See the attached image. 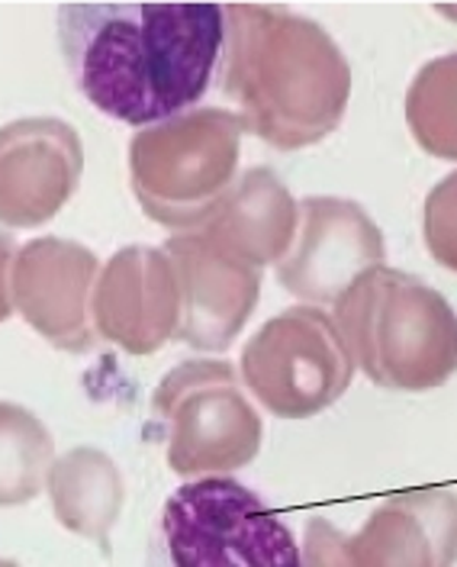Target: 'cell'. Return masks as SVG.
<instances>
[{
    "instance_id": "obj_4",
    "label": "cell",
    "mask_w": 457,
    "mask_h": 567,
    "mask_svg": "<svg viewBox=\"0 0 457 567\" xmlns=\"http://www.w3.org/2000/svg\"><path fill=\"white\" fill-rule=\"evenodd\" d=\"M94 258L65 239H33L13 258V307L55 349L81 352L91 346L84 297Z\"/></svg>"
},
{
    "instance_id": "obj_5",
    "label": "cell",
    "mask_w": 457,
    "mask_h": 567,
    "mask_svg": "<svg viewBox=\"0 0 457 567\" xmlns=\"http://www.w3.org/2000/svg\"><path fill=\"white\" fill-rule=\"evenodd\" d=\"M49 494L59 523L71 532L104 538L106 526L116 513V474L110 461L91 449H74L52 464L49 471Z\"/></svg>"
},
{
    "instance_id": "obj_7",
    "label": "cell",
    "mask_w": 457,
    "mask_h": 567,
    "mask_svg": "<svg viewBox=\"0 0 457 567\" xmlns=\"http://www.w3.org/2000/svg\"><path fill=\"white\" fill-rule=\"evenodd\" d=\"M13 258H17V243L10 233H0V322L10 319L13 307Z\"/></svg>"
},
{
    "instance_id": "obj_2",
    "label": "cell",
    "mask_w": 457,
    "mask_h": 567,
    "mask_svg": "<svg viewBox=\"0 0 457 567\" xmlns=\"http://www.w3.org/2000/svg\"><path fill=\"white\" fill-rule=\"evenodd\" d=\"M145 567H303L297 535L236 477L180 484L148 532Z\"/></svg>"
},
{
    "instance_id": "obj_3",
    "label": "cell",
    "mask_w": 457,
    "mask_h": 567,
    "mask_svg": "<svg viewBox=\"0 0 457 567\" xmlns=\"http://www.w3.org/2000/svg\"><path fill=\"white\" fill-rule=\"evenodd\" d=\"M77 177L81 142L69 123L27 116L0 126V226H45L69 204Z\"/></svg>"
},
{
    "instance_id": "obj_1",
    "label": "cell",
    "mask_w": 457,
    "mask_h": 567,
    "mask_svg": "<svg viewBox=\"0 0 457 567\" xmlns=\"http://www.w3.org/2000/svg\"><path fill=\"white\" fill-rule=\"evenodd\" d=\"M232 13L216 3H65L59 49L71 84L126 126L190 116L229 62Z\"/></svg>"
},
{
    "instance_id": "obj_8",
    "label": "cell",
    "mask_w": 457,
    "mask_h": 567,
    "mask_svg": "<svg viewBox=\"0 0 457 567\" xmlns=\"http://www.w3.org/2000/svg\"><path fill=\"white\" fill-rule=\"evenodd\" d=\"M0 567H20L17 561H7V558H0Z\"/></svg>"
},
{
    "instance_id": "obj_6",
    "label": "cell",
    "mask_w": 457,
    "mask_h": 567,
    "mask_svg": "<svg viewBox=\"0 0 457 567\" xmlns=\"http://www.w3.org/2000/svg\"><path fill=\"white\" fill-rule=\"evenodd\" d=\"M55 464L45 423L27 406L0 400V506H20L42 494Z\"/></svg>"
}]
</instances>
